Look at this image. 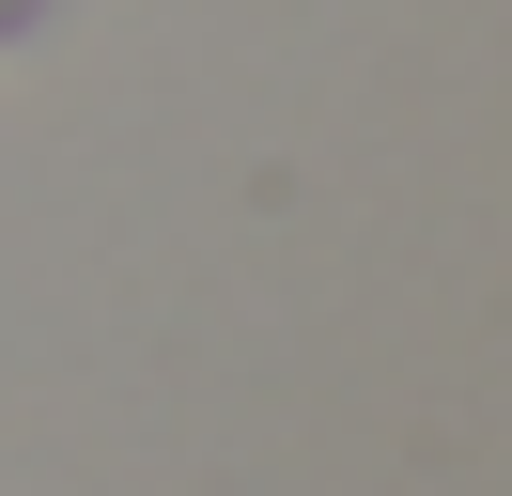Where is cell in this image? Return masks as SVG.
Instances as JSON below:
<instances>
[{"instance_id":"1","label":"cell","mask_w":512,"mask_h":496,"mask_svg":"<svg viewBox=\"0 0 512 496\" xmlns=\"http://www.w3.org/2000/svg\"><path fill=\"white\" fill-rule=\"evenodd\" d=\"M47 16H63V0H0V62L32 47V31H47Z\"/></svg>"}]
</instances>
